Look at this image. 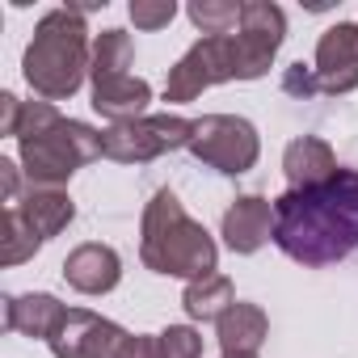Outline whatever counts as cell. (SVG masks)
<instances>
[{"label":"cell","mask_w":358,"mask_h":358,"mask_svg":"<svg viewBox=\"0 0 358 358\" xmlns=\"http://www.w3.org/2000/svg\"><path fill=\"white\" fill-rule=\"evenodd\" d=\"M274 245L299 266H333L358 249V169L274 199Z\"/></svg>","instance_id":"1"},{"label":"cell","mask_w":358,"mask_h":358,"mask_svg":"<svg viewBox=\"0 0 358 358\" xmlns=\"http://www.w3.org/2000/svg\"><path fill=\"white\" fill-rule=\"evenodd\" d=\"M17 152H22V173L38 190H59L68 177L101 156V131L89 122L64 118L51 101H22V122H17Z\"/></svg>","instance_id":"2"},{"label":"cell","mask_w":358,"mask_h":358,"mask_svg":"<svg viewBox=\"0 0 358 358\" xmlns=\"http://www.w3.org/2000/svg\"><path fill=\"white\" fill-rule=\"evenodd\" d=\"M139 257L152 274L169 278H207L215 274L220 249L211 232L186 215V207L177 203L173 190H156L152 203L143 207V228H139Z\"/></svg>","instance_id":"3"},{"label":"cell","mask_w":358,"mask_h":358,"mask_svg":"<svg viewBox=\"0 0 358 358\" xmlns=\"http://www.w3.org/2000/svg\"><path fill=\"white\" fill-rule=\"evenodd\" d=\"M93 68V43L80 9H51L26 47L22 72L43 101H68Z\"/></svg>","instance_id":"4"},{"label":"cell","mask_w":358,"mask_h":358,"mask_svg":"<svg viewBox=\"0 0 358 358\" xmlns=\"http://www.w3.org/2000/svg\"><path fill=\"white\" fill-rule=\"evenodd\" d=\"M228 80H249L236 34H220V38H199L182 59L169 68L164 80V101H194L203 97L211 85H228Z\"/></svg>","instance_id":"5"},{"label":"cell","mask_w":358,"mask_h":358,"mask_svg":"<svg viewBox=\"0 0 358 358\" xmlns=\"http://www.w3.org/2000/svg\"><path fill=\"white\" fill-rule=\"evenodd\" d=\"M190 152L207 169H215L224 177H241V173H249L257 164L262 139H257V127L249 118H236V114H203V118H194Z\"/></svg>","instance_id":"6"},{"label":"cell","mask_w":358,"mask_h":358,"mask_svg":"<svg viewBox=\"0 0 358 358\" xmlns=\"http://www.w3.org/2000/svg\"><path fill=\"white\" fill-rule=\"evenodd\" d=\"M194 139V122L177 118V114H143L139 122H122L101 131V156L118 160V164H148L164 152L190 148Z\"/></svg>","instance_id":"7"},{"label":"cell","mask_w":358,"mask_h":358,"mask_svg":"<svg viewBox=\"0 0 358 358\" xmlns=\"http://www.w3.org/2000/svg\"><path fill=\"white\" fill-rule=\"evenodd\" d=\"M122 341H127V333L114 320H106L89 308H68L47 345L55 358H118Z\"/></svg>","instance_id":"8"},{"label":"cell","mask_w":358,"mask_h":358,"mask_svg":"<svg viewBox=\"0 0 358 358\" xmlns=\"http://www.w3.org/2000/svg\"><path fill=\"white\" fill-rule=\"evenodd\" d=\"M287 38V17L278 5L270 0H249L245 13H241V30H236V47L245 55V68H249V80H262L278 55Z\"/></svg>","instance_id":"9"},{"label":"cell","mask_w":358,"mask_h":358,"mask_svg":"<svg viewBox=\"0 0 358 358\" xmlns=\"http://www.w3.org/2000/svg\"><path fill=\"white\" fill-rule=\"evenodd\" d=\"M312 72H316V89L324 97L358 89V26L354 22H337L320 34Z\"/></svg>","instance_id":"10"},{"label":"cell","mask_w":358,"mask_h":358,"mask_svg":"<svg viewBox=\"0 0 358 358\" xmlns=\"http://www.w3.org/2000/svg\"><path fill=\"white\" fill-rule=\"evenodd\" d=\"M224 245L232 253H257L266 241H274V203L262 194H245L224 211V228H220Z\"/></svg>","instance_id":"11"},{"label":"cell","mask_w":358,"mask_h":358,"mask_svg":"<svg viewBox=\"0 0 358 358\" xmlns=\"http://www.w3.org/2000/svg\"><path fill=\"white\" fill-rule=\"evenodd\" d=\"M64 278H68V287L80 291V295H106V291L118 287L122 262H118V253H114L110 245L89 241V245H76V249L64 257Z\"/></svg>","instance_id":"12"},{"label":"cell","mask_w":358,"mask_h":358,"mask_svg":"<svg viewBox=\"0 0 358 358\" xmlns=\"http://www.w3.org/2000/svg\"><path fill=\"white\" fill-rule=\"evenodd\" d=\"M337 169H341V164H337L333 148H329L324 139H316V135H299V139H291L287 152H282V173H287L291 190L324 186Z\"/></svg>","instance_id":"13"},{"label":"cell","mask_w":358,"mask_h":358,"mask_svg":"<svg viewBox=\"0 0 358 358\" xmlns=\"http://www.w3.org/2000/svg\"><path fill=\"white\" fill-rule=\"evenodd\" d=\"M152 101V85L143 76H114V80H93V110L101 118H110L114 127L122 122H139L143 110Z\"/></svg>","instance_id":"14"},{"label":"cell","mask_w":358,"mask_h":358,"mask_svg":"<svg viewBox=\"0 0 358 358\" xmlns=\"http://www.w3.org/2000/svg\"><path fill=\"white\" fill-rule=\"evenodd\" d=\"M64 303L47 291H30V295H9L5 299V329L22 333V337H43L51 341V333L64 320Z\"/></svg>","instance_id":"15"},{"label":"cell","mask_w":358,"mask_h":358,"mask_svg":"<svg viewBox=\"0 0 358 358\" xmlns=\"http://www.w3.org/2000/svg\"><path fill=\"white\" fill-rule=\"evenodd\" d=\"M13 207H17L22 220L43 236V245H47L51 236H59V232L76 220V207H72V199H68L64 190H38V186H30Z\"/></svg>","instance_id":"16"},{"label":"cell","mask_w":358,"mask_h":358,"mask_svg":"<svg viewBox=\"0 0 358 358\" xmlns=\"http://www.w3.org/2000/svg\"><path fill=\"white\" fill-rule=\"evenodd\" d=\"M215 329H220V345H224V354H257L262 341L270 337V320H266V312H262L257 303H241V299L215 320Z\"/></svg>","instance_id":"17"},{"label":"cell","mask_w":358,"mask_h":358,"mask_svg":"<svg viewBox=\"0 0 358 358\" xmlns=\"http://www.w3.org/2000/svg\"><path fill=\"white\" fill-rule=\"evenodd\" d=\"M182 303H186L190 320H220V316L236 303V295H232V278H228V274L194 278V282H186Z\"/></svg>","instance_id":"18"},{"label":"cell","mask_w":358,"mask_h":358,"mask_svg":"<svg viewBox=\"0 0 358 358\" xmlns=\"http://www.w3.org/2000/svg\"><path fill=\"white\" fill-rule=\"evenodd\" d=\"M131 59H135L131 34H127V30H101V34L93 38V68H89V76H93V80L127 76Z\"/></svg>","instance_id":"19"},{"label":"cell","mask_w":358,"mask_h":358,"mask_svg":"<svg viewBox=\"0 0 358 358\" xmlns=\"http://www.w3.org/2000/svg\"><path fill=\"white\" fill-rule=\"evenodd\" d=\"M43 249V236L22 220L17 207H5V220H0V266H22Z\"/></svg>","instance_id":"20"},{"label":"cell","mask_w":358,"mask_h":358,"mask_svg":"<svg viewBox=\"0 0 358 358\" xmlns=\"http://www.w3.org/2000/svg\"><path fill=\"white\" fill-rule=\"evenodd\" d=\"M241 13H245V5H232V0H194V5H190V22L207 38L236 34L241 30Z\"/></svg>","instance_id":"21"},{"label":"cell","mask_w":358,"mask_h":358,"mask_svg":"<svg viewBox=\"0 0 358 358\" xmlns=\"http://www.w3.org/2000/svg\"><path fill=\"white\" fill-rule=\"evenodd\" d=\"M160 337V358H203V337L190 324H169Z\"/></svg>","instance_id":"22"},{"label":"cell","mask_w":358,"mask_h":358,"mask_svg":"<svg viewBox=\"0 0 358 358\" xmlns=\"http://www.w3.org/2000/svg\"><path fill=\"white\" fill-rule=\"evenodd\" d=\"M177 17V5L173 0H131V22L139 30H160Z\"/></svg>","instance_id":"23"},{"label":"cell","mask_w":358,"mask_h":358,"mask_svg":"<svg viewBox=\"0 0 358 358\" xmlns=\"http://www.w3.org/2000/svg\"><path fill=\"white\" fill-rule=\"evenodd\" d=\"M282 89H287L291 97H316V93H320V89H316V72H312L308 64H291L287 76H282Z\"/></svg>","instance_id":"24"},{"label":"cell","mask_w":358,"mask_h":358,"mask_svg":"<svg viewBox=\"0 0 358 358\" xmlns=\"http://www.w3.org/2000/svg\"><path fill=\"white\" fill-rule=\"evenodd\" d=\"M118 358H160V337H143V333L131 337V333H127Z\"/></svg>","instance_id":"25"},{"label":"cell","mask_w":358,"mask_h":358,"mask_svg":"<svg viewBox=\"0 0 358 358\" xmlns=\"http://www.w3.org/2000/svg\"><path fill=\"white\" fill-rule=\"evenodd\" d=\"M17 122H22V97L5 93L0 97V135H17Z\"/></svg>","instance_id":"26"},{"label":"cell","mask_w":358,"mask_h":358,"mask_svg":"<svg viewBox=\"0 0 358 358\" xmlns=\"http://www.w3.org/2000/svg\"><path fill=\"white\" fill-rule=\"evenodd\" d=\"M22 169L13 164V160H0V186H5V203L13 207L17 199H22V177H17Z\"/></svg>","instance_id":"27"},{"label":"cell","mask_w":358,"mask_h":358,"mask_svg":"<svg viewBox=\"0 0 358 358\" xmlns=\"http://www.w3.org/2000/svg\"><path fill=\"white\" fill-rule=\"evenodd\" d=\"M224 358H257V354H224Z\"/></svg>","instance_id":"28"}]
</instances>
